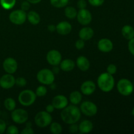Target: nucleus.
I'll list each match as a JSON object with an SVG mask.
<instances>
[{
    "instance_id": "1",
    "label": "nucleus",
    "mask_w": 134,
    "mask_h": 134,
    "mask_svg": "<svg viewBox=\"0 0 134 134\" xmlns=\"http://www.w3.org/2000/svg\"><path fill=\"white\" fill-rule=\"evenodd\" d=\"M81 110L75 105L66 106L61 113L62 120L68 124L77 123L81 119Z\"/></svg>"
},
{
    "instance_id": "2",
    "label": "nucleus",
    "mask_w": 134,
    "mask_h": 134,
    "mask_svg": "<svg viewBox=\"0 0 134 134\" xmlns=\"http://www.w3.org/2000/svg\"><path fill=\"white\" fill-rule=\"evenodd\" d=\"M98 85L101 90L104 92H109L113 89L115 79L112 75L107 72L102 73L98 79Z\"/></svg>"
},
{
    "instance_id": "3",
    "label": "nucleus",
    "mask_w": 134,
    "mask_h": 134,
    "mask_svg": "<svg viewBox=\"0 0 134 134\" xmlns=\"http://www.w3.org/2000/svg\"><path fill=\"white\" fill-rule=\"evenodd\" d=\"M36 94L34 91L25 90L21 92L18 96V102L24 106H30L34 104L36 100Z\"/></svg>"
},
{
    "instance_id": "4",
    "label": "nucleus",
    "mask_w": 134,
    "mask_h": 134,
    "mask_svg": "<svg viewBox=\"0 0 134 134\" xmlns=\"http://www.w3.org/2000/svg\"><path fill=\"white\" fill-rule=\"evenodd\" d=\"M37 79L40 83L45 85H50L53 83L55 78L52 71L48 69H43L38 72Z\"/></svg>"
},
{
    "instance_id": "5",
    "label": "nucleus",
    "mask_w": 134,
    "mask_h": 134,
    "mask_svg": "<svg viewBox=\"0 0 134 134\" xmlns=\"http://www.w3.org/2000/svg\"><path fill=\"white\" fill-rule=\"evenodd\" d=\"M52 116L47 111H40L35 115L34 121L36 125L40 128H44L51 124Z\"/></svg>"
},
{
    "instance_id": "6",
    "label": "nucleus",
    "mask_w": 134,
    "mask_h": 134,
    "mask_svg": "<svg viewBox=\"0 0 134 134\" xmlns=\"http://www.w3.org/2000/svg\"><path fill=\"white\" fill-rule=\"evenodd\" d=\"M117 90L123 96H129L133 92V86L130 81L126 79H122L117 83Z\"/></svg>"
},
{
    "instance_id": "7",
    "label": "nucleus",
    "mask_w": 134,
    "mask_h": 134,
    "mask_svg": "<svg viewBox=\"0 0 134 134\" xmlns=\"http://www.w3.org/2000/svg\"><path fill=\"white\" fill-rule=\"evenodd\" d=\"M27 15L23 10H16L9 14V20L16 25H22L26 22Z\"/></svg>"
},
{
    "instance_id": "8",
    "label": "nucleus",
    "mask_w": 134,
    "mask_h": 134,
    "mask_svg": "<svg viewBox=\"0 0 134 134\" xmlns=\"http://www.w3.org/2000/svg\"><path fill=\"white\" fill-rule=\"evenodd\" d=\"M11 118L15 123L22 124L28 119V113L26 110L22 109H14L11 113Z\"/></svg>"
},
{
    "instance_id": "9",
    "label": "nucleus",
    "mask_w": 134,
    "mask_h": 134,
    "mask_svg": "<svg viewBox=\"0 0 134 134\" xmlns=\"http://www.w3.org/2000/svg\"><path fill=\"white\" fill-rule=\"evenodd\" d=\"M81 112L88 116H94L98 112V108L93 102L86 101L82 103L80 107Z\"/></svg>"
},
{
    "instance_id": "10",
    "label": "nucleus",
    "mask_w": 134,
    "mask_h": 134,
    "mask_svg": "<svg viewBox=\"0 0 134 134\" xmlns=\"http://www.w3.org/2000/svg\"><path fill=\"white\" fill-rule=\"evenodd\" d=\"M77 20L83 26H86L90 24L92 21V14L88 10L86 9H80L77 13Z\"/></svg>"
},
{
    "instance_id": "11",
    "label": "nucleus",
    "mask_w": 134,
    "mask_h": 134,
    "mask_svg": "<svg viewBox=\"0 0 134 134\" xmlns=\"http://www.w3.org/2000/svg\"><path fill=\"white\" fill-rule=\"evenodd\" d=\"M47 60L50 65H58L62 61V54L56 50H51L47 53Z\"/></svg>"
},
{
    "instance_id": "12",
    "label": "nucleus",
    "mask_w": 134,
    "mask_h": 134,
    "mask_svg": "<svg viewBox=\"0 0 134 134\" xmlns=\"http://www.w3.org/2000/svg\"><path fill=\"white\" fill-rule=\"evenodd\" d=\"M3 67L5 71L9 74H13L15 73L18 68V64L16 61L13 58H7L4 60L3 63Z\"/></svg>"
},
{
    "instance_id": "13",
    "label": "nucleus",
    "mask_w": 134,
    "mask_h": 134,
    "mask_svg": "<svg viewBox=\"0 0 134 134\" xmlns=\"http://www.w3.org/2000/svg\"><path fill=\"white\" fill-rule=\"evenodd\" d=\"M16 79L11 74L4 75L0 79V86L4 89L11 88L15 85Z\"/></svg>"
},
{
    "instance_id": "14",
    "label": "nucleus",
    "mask_w": 134,
    "mask_h": 134,
    "mask_svg": "<svg viewBox=\"0 0 134 134\" xmlns=\"http://www.w3.org/2000/svg\"><path fill=\"white\" fill-rule=\"evenodd\" d=\"M52 104L56 109H63L68 105V100L64 96L58 95L53 98Z\"/></svg>"
},
{
    "instance_id": "15",
    "label": "nucleus",
    "mask_w": 134,
    "mask_h": 134,
    "mask_svg": "<svg viewBox=\"0 0 134 134\" xmlns=\"http://www.w3.org/2000/svg\"><path fill=\"white\" fill-rule=\"evenodd\" d=\"M98 49L103 52H109L113 48V44L110 39H102L99 41L98 43Z\"/></svg>"
},
{
    "instance_id": "16",
    "label": "nucleus",
    "mask_w": 134,
    "mask_h": 134,
    "mask_svg": "<svg viewBox=\"0 0 134 134\" xmlns=\"http://www.w3.org/2000/svg\"><path fill=\"white\" fill-rule=\"evenodd\" d=\"M72 26L69 22L67 21L60 22L56 26V30L59 34L62 35H66L71 32Z\"/></svg>"
},
{
    "instance_id": "17",
    "label": "nucleus",
    "mask_w": 134,
    "mask_h": 134,
    "mask_svg": "<svg viewBox=\"0 0 134 134\" xmlns=\"http://www.w3.org/2000/svg\"><path fill=\"white\" fill-rule=\"evenodd\" d=\"M96 90V85L92 81H86L82 84L81 91L83 94L86 96L91 95Z\"/></svg>"
},
{
    "instance_id": "18",
    "label": "nucleus",
    "mask_w": 134,
    "mask_h": 134,
    "mask_svg": "<svg viewBox=\"0 0 134 134\" xmlns=\"http://www.w3.org/2000/svg\"><path fill=\"white\" fill-rule=\"evenodd\" d=\"M77 67L82 71H86L90 68V64L89 60L85 56H81L77 58L76 61Z\"/></svg>"
},
{
    "instance_id": "19",
    "label": "nucleus",
    "mask_w": 134,
    "mask_h": 134,
    "mask_svg": "<svg viewBox=\"0 0 134 134\" xmlns=\"http://www.w3.org/2000/svg\"><path fill=\"white\" fill-rule=\"evenodd\" d=\"M94 30L90 27H85L81 29L79 31V37L80 39H82L83 41L90 40L94 36Z\"/></svg>"
},
{
    "instance_id": "20",
    "label": "nucleus",
    "mask_w": 134,
    "mask_h": 134,
    "mask_svg": "<svg viewBox=\"0 0 134 134\" xmlns=\"http://www.w3.org/2000/svg\"><path fill=\"white\" fill-rule=\"evenodd\" d=\"M93 129V124L90 120H83L79 126V130L81 133H87Z\"/></svg>"
},
{
    "instance_id": "21",
    "label": "nucleus",
    "mask_w": 134,
    "mask_h": 134,
    "mask_svg": "<svg viewBox=\"0 0 134 134\" xmlns=\"http://www.w3.org/2000/svg\"><path fill=\"white\" fill-rule=\"evenodd\" d=\"M75 66V62L70 59H65L60 62V69L64 71H71L74 69Z\"/></svg>"
},
{
    "instance_id": "22",
    "label": "nucleus",
    "mask_w": 134,
    "mask_h": 134,
    "mask_svg": "<svg viewBox=\"0 0 134 134\" xmlns=\"http://www.w3.org/2000/svg\"><path fill=\"white\" fill-rule=\"evenodd\" d=\"M122 34L125 39L130 40L134 37V29L129 25H126L122 29Z\"/></svg>"
},
{
    "instance_id": "23",
    "label": "nucleus",
    "mask_w": 134,
    "mask_h": 134,
    "mask_svg": "<svg viewBox=\"0 0 134 134\" xmlns=\"http://www.w3.org/2000/svg\"><path fill=\"white\" fill-rule=\"evenodd\" d=\"M27 18L29 22H30L33 25L38 24L41 21V18L39 14L37 12L33 11V10L27 13Z\"/></svg>"
},
{
    "instance_id": "24",
    "label": "nucleus",
    "mask_w": 134,
    "mask_h": 134,
    "mask_svg": "<svg viewBox=\"0 0 134 134\" xmlns=\"http://www.w3.org/2000/svg\"><path fill=\"white\" fill-rule=\"evenodd\" d=\"M82 94L79 91H74L71 92L69 96V100L73 105H77L82 101Z\"/></svg>"
},
{
    "instance_id": "25",
    "label": "nucleus",
    "mask_w": 134,
    "mask_h": 134,
    "mask_svg": "<svg viewBox=\"0 0 134 134\" xmlns=\"http://www.w3.org/2000/svg\"><path fill=\"white\" fill-rule=\"evenodd\" d=\"M65 15L69 19H73L77 15V10L73 7H68L65 9Z\"/></svg>"
},
{
    "instance_id": "26",
    "label": "nucleus",
    "mask_w": 134,
    "mask_h": 134,
    "mask_svg": "<svg viewBox=\"0 0 134 134\" xmlns=\"http://www.w3.org/2000/svg\"><path fill=\"white\" fill-rule=\"evenodd\" d=\"M4 106H5L7 110L13 111V110L15 109L16 102L14 99H13V98H7L5 100V102H4Z\"/></svg>"
},
{
    "instance_id": "27",
    "label": "nucleus",
    "mask_w": 134,
    "mask_h": 134,
    "mask_svg": "<svg viewBox=\"0 0 134 134\" xmlns=\"http://www.w3.org/2000/svg\"><path fill=\"white\" fill-rule=\"evenodd\" d=\"M0 3L3 9L9 10L15 5L16 0H0Z\"/></svg>"
},
{
    "instance_id": "28",
    "label": "nucleus",
    "mask_w": 134,
    "mask_h": 134,
    "mask_svg": "<svg viewBox=\"0 0 134 134\" xmlns=\"http://www.w3.org/2000/svg\"><path fill=\"white\" fill-rule=\"evenodd\" d=\"M50 130L54 134H60L62 132V127L58 122L51 123Z\"/></svg>"
},
{
    "instance_id": "29",
    "label": "nucleus",
    "mask_w": 134,
    "mask_h": 134,
    "mask_svg": "<svg viewBox=\"0 0 134 134\" xmlns=\"http://www.w3.org/2000/svg\"><path fill=\"white\" fill-rule=\"evenodd\" d=\"M51 5L56 8L64 7L68 5L69 0H50Z\"/></svg>"
},
{
    "instance_id": "30",
    "label": "nucleus",
    "mask_w": 134,
    "mask_h": 134,
    "mask_svg": "<svg viewBox=\"0 0 134 134\" xmlns=\"http://www.w3.org/2000/svg\"><path fill=\"white\" fill-rule=\"evenodd\" d=\"M47 89L45 86H39V87L37 88L36 92H35V94L37 96L39 97H43L47 94Z\"/></svg>"
},
{
    "instance_id": "31",
    "label": "nucleus",
    "mask_w": 134,
    "mask_h": 134,
    "mask_svg": "<svg viewBox=\"0 0 134 134\" xmlns=\"http://www.w3.org/2000/svg\"><path fill=\"white\" fill-rule=\"evenodd\" d=\"M22 134H33L34 133V131L31 128V123L29 122L26 124V126L23 130L21 132Z\"/></svg>"
},
{
    "instance_id": "32",
    "label": "nucleus",
    "mask_w": 134,
    "mask_h": 134,
    "mask_svg": "<svg viewBox=\"0 0 134 134\" xmlns=\"http://www.w3.org/2000/svg\"><path fill=\"white\" fill-rule=\"evenodd\" d=\"M15 84L19 87H24L26 85L27 82H26V80L23 77H18L16 79Z\"/></svg>"
},
{
    "instance_id": "33",
    "label": "nucleus",
    "mask_w": 134,
    "mask_h": 134,
    "mask_svg": "<svg viewBox=\"0 0 134 134\" xmlns=\"http://www.w3.org/2000/svg\"><path fill=\"white\" fill-rule=\"evenodd\" d=\"M19 133L18 130L16 126H10L7 129V133L8 134H18Z\"/></svg>"
},
{
    "instance_id": "34",
    "label": "nucleus",
    "mask_w": 134,
    "mask_h": 134,
    "mask_svg": "<svg viewBox=\"0 0 134 134\" xmlns=\"http://www.w3.org/2000/svg\"><path fill=\"white\" fill-rule=\"evenodd\" d=\"M116 70H117V68H116V65H114V64H110L107 68V73L112 75L116 73Z\"/></svg>"
},
{
    "instance_id": "35",
    "label": "nucleus",
    "mask_w": 134,
    "mask_h": 134,
    "mask_svg": "<svg viewBox=\"0 0 134 134\" xmlns=\"http://www.w3.org/2000/svg\"><path fill=\"white\" fill-rule=\"evenodd\" d=\"M89 3L94 7H98L102 5L104 3V0H88Z\"/></svg>"
},
{
    "instance_id": "36",
    "label": "nucleus",
    "mask_w": 134,
    "mask_h": 134,
    "mask_svg": "<svg viewBox=\"0 0 134 134\" xmlns=\"http://www.w3.org/2000/svg\"><path fill=\"white\" fill-rule=\"evenodd\" d=\"M75 47L78 50L82 49L85 47V41L81 39L77 40L75 42Z\"/></svg>"
},
{
    "instance_id": "37",
    "label": "nucleus",
    "mask_w": 134,
    "mask_h": 134,
    "mask_svg": "<svg viewBox=\"0 0 134 134\" xmlns=\"http://www.w3.org/2000/svg\"><path fill=\"white\" fill-rule=\"evenodd\" d=\"M128 49L130 52L134 56V37L130 39L128 43Z\"/></svg>"
},
{
    "instance_id": "38",
    "label": "nucleus",
    "mask_w": 134,
    "mask_h": 134,
    "mask_svg": "<svg viewBox=\"0 0 134 134\" xmlns=\"http://www.w3.org/2000/svg\"><path fill=\"white\" fill-rule=\"evenodd\" d=\"M86 5H87V3L85 0H79L77 2V7L79 9H85L86 7Z\"/></svg>"
},
{
    "instance_id": "39",
    "label": "nucleus",
    "mask_w": 134,
    "mask_h": 134,
    "mask_svg": "<svg viewBox=\"0 0 134 134\" xmlns=\"http://www.w3.org/2000/svg\"><path fill=\"white\" fill-rule=\"evenodd\" d=\"M6 130V124L3 120L0 119V134H2Z\"/></svg>"
},
{
    "instance_id": "40",
    "label": "nucleus",
    "mask_w": 134,
    "mask_h": 134,
    "mask_svg": "<svg viewBox=\"0 0 134 134\" xmlns=\"http://www.w3.org/2000/svg\"><path fill=\"white\" fill-rule=\"evenodd\" d=\"M30 3L28 2L27 1H24L22 2V5H21V9L22 10H24V11H26V10H29V9L30 8Z\"/></svg>"
},
{
    "instance_id": "41",
    "label": "nucleus",
    "mask_w": 134,
    "mask_h": 134,
    "mask_svg": "<svg viewBox=\"0 0 134 134\" xmlns=\"http://www.w3.org/2000/svg\"><path fill=\"white\" fill-rule=\"evenodd\" d=\"M71 126L69 128V132L72 133H77L79 130V126L77 125V124L75 123V124H70Z\"/></svg>"
},
{
    "instance_id": "42",
    "label": "nucleus",
    "mask_w": 134,
    "mask_h": 134,
    "mask_svg": "<svg viewBox=\"0 0 134 134\" xmlns=\"http://www.w3.org/2000/svg\"><path fill=\"white\" fill-rule=\"evenodd\" d=\"M54 107L53 106V105L52 104H49L46 107V111L48 113H52L54 111Z\"/></svg>"
},
{
    "instance_id": "43",
    "label": "nucleus",
    "mask_w": 134,
    "mask_h": 134,
    "mask_svg": "<svg viewBox=\"0 0 134 134\" xmlns=\"http://www.w3.org/2000/svg\"><path fill=\"white\" fill-rule=\"evenodd\" d=\"M48 30L49 31H51V32H53L56 30V26L53 24H51L48 26Z\"/></svg>"
},
{
    "instance_id": "44",
    "label": "nucleus",
    "mask_w": 134,
    "mask_h": 134,
    "mask_svg": "<svg viewBox=\"0 0 134 134\" xmlns=\"http://www.w3.org/2000/svg\"><path fill=\"white\" fill-rule=\"evenodd\" d=\"M28 2H30V3H33V4H37L38 3L40 2L41 0H27Z\"/></svg>"
},
{
    "instance_id": "45",
    "label": "nucleus",
    "mask_w": 134,
    "mask_h": 134,
    "mask_svg": "<svg viewBox=\"0 0 134 134\" xmlns=\"http://www.w3.org/2000/svg\"><path fill=\"white\" fill-rule=\"evenodd\" d=\"M52 72L54 73H58L59 72V69L57 67V65H55L54 68H53V70H52Z\"/></svg>"
},
{
    "instance_id": "46",
    "label": "nucleus",
    "mask_w": 134,
    "mask_h": 134,
    "mask_svg": "<svg viewBox=\"0 0 134 134\" xmlns=\"http://www.w3.org/2000/svg\"><path fill=\"white\" fill-rule=\"evenodd\" d=\"M132 115H133V116H134V108L133 109V110H132Z\"/></svg>"
}]
</instances>
